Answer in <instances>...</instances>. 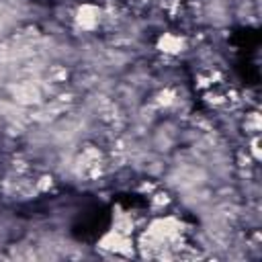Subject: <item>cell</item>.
I'll return each instance as SVG.
<instances>
[{"mask_svg":"<svg viewBox=\"0 0 262 262\" xmlns=\"http://www.w3.org/2000/svg\"><path fill=\"white\" fill-rule=\"evenodd\" d=\"M10 96L23 104V106H29V104H37L41 102V90L37 84L33 82H16L10 86Z\"/></svg>","mask_w":262,"mask_h":262,"instance_id":"6da1fadb","label":"cell"}]
</instances>
